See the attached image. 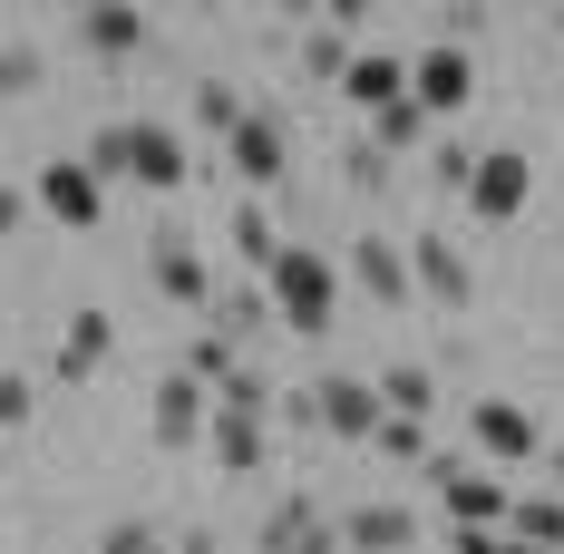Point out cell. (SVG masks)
I'll list each match as a JSON object with an SVG mask.
<instances>
[{
  "instance_id": "1",
  "label": "cell",
  "mask_w": 564,
  "mask_h": 554,
  "mask_svg": "<svg viewBox=\"0 0 564 554\" xmlns=\"http://www.w3.org/2000/svg\"><path fill=\"white\" fill-rule=\"evenodd\" d=\"M263 292H273V312H282L292 340H322L332 312H340V273H332V253H312V243H282L273 273H263Z\"/></svg>"
},
{
  "instance_id": "2",
  "label": "cell",
  "mask_w": 564,
  "mask_h": 554,
  "mask_svg": "<svg viewBox=\"0 0 564 554\" xmlns=\"http://www.w3.org/2000/svg\"><path fill=\"white\" fill-rule=\"evenodd\" d=\"M205 428H215V389L185 380V370H166V380H156V399H147V438L166 447V457H185Z\"/></svg>"
},
{
  "instance_id": "3",
  "label": "cell",
  "mask_w": 564,
  "mask_h": 554,
  "mask_svg": "<svg viewBox=\"0 0 564 554\" xmlns=\"http://www.w3.org/2000/svg\"><path fill=\"white\" fill-rule=\"evenodd\" d=\"M185 175H195V146L156 127V117H127V185H147V195H185Z\"/></svg>"
},
{
  "instance_id": "4",
  "label": "cell",
  "mask_w": 564,
  "mask_h": 554,
  "mask_svg": "<svg viewBox=\"0 0 564 554\" xmlns=\"http://www.w3.org/2000/svg\"><path fill=\"white\" fill-rule=\"evenodd\" d=\"M312 399H322V438L370 447L380 428H390V399H380V380H350V370H332V380H312Z\"/></svg>"
},
{
  "instance_id": "5",
  "label": "cell",
  "mask_w": 564,
  "mask_h": 554,
  "mask_svg": "<svg viewBox=\"0 0 564 554\" xmlns=\"http://www.w3.org/2000/svg\"><path fill=\"white\" fill-rule=\"evenodd\" d=\"M525 195H535V156H525V146H487V156H477V185H467V215L477 224H516Z\"/></svg>"
},
{
  "instance_id": "6",
  "label": "cell",
  "mask_w": 564,
  "mask_h": 554,
  "mask_svg": "<svg viewBox=\"0 0 564 554\" xmlns=\"http://www.w3.org/2000/svg\"><path fill=\"white\" fill-rule=\"evenodd\" d=\"M409 98H419L429 117H457L467 98H477V58L457 50V40H429V50L409 58Z\"/></svg>"
},
{
  "instance_id": "7",
  "label": "cell",
  "mask_w": 564,
  "mask_h": 554,
  "mask_svg": "<svg viewBox=\"0 0 564 554\" xmlns=\"http://www.w3.org/2000/svg\"><path fill=\"white\" fill-rule=\"evenodd\" d=\"M30 195H40V215L68 224V233H88V224L108 215V185H98V166H88V156H58V166H40V185H30Z\"/></svg>"
},
{
  "instance_id": "8",
  "label": "cell",
  "mask_w": 564,
  "mask_h": 554,
  "mask_svg": "<svg viewBox=\"0 0 564 554\" xmlns=\"http://www.w3.org/2000/svg\"><path fill=\"white\" fill-rule=\"evenodd\" d=\"M147 282H156V302H175V312H215V273H205V253L185 233H156L147 243Z\"/></svg>"
},
{
  "instance_id": "9",
  "label": "cell",
  "mask_w": 564,
  "mask_h": 554,
  "mask_svg": "<svg viewBox=\"0 0 564 554\" xmlns=\"http://www.w3.org/2000/svg\"><path fill=\"white\" fill-rule=\"evenodd\" d=\"M350 282H360V302L399 312V302L419 292V273H409V243H390V233H350Z\"/></svg>"
},
{
  "instance_id": "10",
  "label": "cell",
  "mask_w": 564,
  "mask_h": 554,
  "mask_svg": "<svg viewBox=\"0 0 564 554\" xmlns=\"http://www.w3.org/2000/svg\"><path fill=\"white\" fill-rule=\"evenodd\" d=\"M225 156H234V175H243V185H253V195H273L282 175H292V137H282V117H243V127H234L225 137Z\"/></svg>"
},
{
  "instance_id": "11",
  "label": "cell",
  "mask_w": 564,
  "mask_h": 554,
  "mask_svg": "<svg viewBox=\"0 0 564 554\" xmlns=\"http://www.w3.org/2000/svg\"><path fill=\"white\" fill-rule=\"evenodd\" d=\"M409 273H419V292H429L438 312H467V302H477V273H467V253H457L448 233H419V243H409Z\"/></svg>"
},
{
  "instance_id": "12",
  "label": "cell",
  "mask_w": 564,
  "mask_h": 554,
  "mask_svg": "<svg viewBox=\"0 0 564 554\" xmlns=\"http://www.w3.org/2000/svg\"><path fill=\"white\" fill-rule=\"evenodd\" d=\"M467 438L487 447L497 467H525V457H545V438H535V419H525L516 399H477V409H467Z\"/></svg>"
},
{
  "instance_id": "13",
  "label": "cell",
  "mask_w": 564,
  "mask_h": 554,
  "mask_svg": "<svg viewBox=\"0 0 564 554\" xmlns=\"http://www.w3.org/2000/svg\"><path fill=\"white\" fill-rule=\"evenodd\" d=\"M205 447H215V467H225V477H253V467H263V447H273V419H263V409H225V399H215Z\"/></svg>"
},
{
  "instance_id": "14",
  "label": "cell",
  "mask_w": 564,
  "mask_h": 554,
  "mask_svg": "<svg viewBox=\"0 0 564 554\" xmlns=\"http://www.w3.org/2000/svg\"><path fill=\"white\" fill-rule=\"evenodd\" d=\"M332 535H340V554H409L419 545V515L409 506H350Z\"/></svg>"
},
{
  "instance_id": "15",
  "label": "cell",
  "mask_w": 564,
  "mask_h": 554,
  "mask_svg": "<svg viewBox=\"0 0 564 554\" xmlns=\"http://www.w3.org/2000/svg\"><path fill=\"white\" fill-rule=\"evenodd\" d=\"M78 50L137 58V50H147V10H137V0H88V10H78Z\"/></svg>"
},
{
  "instance_id": "16",
  "label": "cell",
  "mask_w": 564,
  "mask_h": 554,
  "mask_svg": "<svg viewBox=\"0 0 564 554\" xmlns=\"http://www.w3.org/2000/svg\"><path fill=\"white\" fill-rule=\"evenodd\" d=\"M108 350H117V322L88 302V312H68V332H58V380H98L108 370Z\"/></svg>"
},
{
  "instance_id": "17",
  "label": "cell",
  "mask_w": 564,
  "mask_h": 554,
  "mask_svg": "<svg viewBox=\"0 0 564 554\" xmlns=\"http://www.w3.org/2000/svg\"><path fill=\"white\" fill-rule=\"evenodd\" d=\"M340 98H350L360 117L399 108V98H409V58H390V50H360V58H350V78H340Z\"/></svg>"
},
{
  "instance_id": "18",
  "label": "cell",
  "mask_w": 564,
  "mask_h": 554,
  "mask_svg": "<svg viewBox=\"0 0 564 554\" xmlns=\"http://www.w3.org/2000/svg\"><path fill=\"white\" fill-rule=\"evenodd\" d=\"M438 506H448V525H507V515H516L507 477H487V467H467L457 487H438Z\"/></svg>"
},
{
  "instance_id": "19",
  "label": "cell",
  "mask_w": 564,
  "mask_h": 554,
  "mask_svg": "<svg viewBox=\"0 0 564 554\" xmlns=\"http://www.w3.org/2000/svg\"><path fill=\"white\" fill-rule=\"evenodd\" d=\"M312 535H332L322 506H312V497H273V506H263V525H253V554H302Z\"/></svg>"
},
{
  "instance_id": "20",
  "label": "cell",
  "mask_w": 564,
  "mask_h": 554,
  "mask_svg": "<svg viewBox=\"0 0 564 554\" xmlns=\"http://www.w3.org/2000/svg\"><path fill=\"white\" fill-rule=\"evenodd\" d=\"M175 370H185V380H205V389H234V380H243V350H234L225 332H195Z\"/></svg>"
},
{
  "instance_id": "21",
  "label": "cell",
  "mask_w": 564,
  "mask_h": 554,
  "mask_svg": "<svg viewBox=\"0 0 564 554\" xmlns=\"http://www.w3.org/2000/svg\"><path fill=\"white\" fill-rule=\"evenodd\" d=\"M507 535H516V545H535V554H564V497H516Z\"/></svg>"
},
{
  "instance_id": "22",
  "label": "cell",
  "mask_w": 564,
  "mask_h": 554,
  "mask_svg": "<svg viewBox=\"0 0 564 554\" xmlns=\"http://www.w3.org/2000/svg\"><path fill=\"white\" fill-rule=\"evenodd\" d=\"M360 137H370L380 156H409V146H429V108H419V98H399V108H380Z\"/></svg>"
},
{
  "instance_id": "23",
  "label": "cell",
  "mask_w": 564,
  "mask_h": 554,
  "mask_svg": "<svg viewBox=\"0 0 564 554\" xmlns=\"http://www.w3.org/2000/svg\"><path fill=\"white\" fill-rule=\"evenodd\" d=\"M263 322H282L273 312V292H215V332L243 350V340H263Z\"/></svg>"
},
{
  "instance_id": "24",
  "label": "cell",
  "mask_w": 564,
  "mask_h": 554,
  "mask_svg": "<svg viewBox=\"0 0 564 554\" xmlns=\"http://www.w3.org/2000/svg\"><path fill=\"white\" fill-rule=\"evenodd\" d=\"M380 399H390V419H429L438 409V370L399 360V370H380Z\"/></svg>"
},
{
  "instance_id": "25",
  "label": "cell",
  "mask_w": 564,
  "mask_h": 554,
  "mask_svg": "<svg viewBox=\"0 0 564 554\" xmlns=\"http://www.w3.org/2000/svg\"><path fill=\"white\" fill-rule=\"evenodd\" d=\"M350 58H360V50H350V30H332V20H312V30H302V78H332V88H340V78H350Z\"/></svg>"
},
{
  "instance_id": "26",
  "label": "cell",
  "mask_w": 564,
  "mask_h": 554,
  "mask_svg": "<svg viewBox=\"0 0 564 554\" xmlns=\"http://www.w3.org/2000/svg\"><path fill=\"white\" fill-rule=\"evenodd\" d=\"M234 253H243L253 273H273L282 233H273V215H263V195H243V205H234Z\"/></svg>"
},
{
  "instance_id": "27",
  "label": "cell",
  "mask_w": 564,
  "mask_h": 554,
  "mask_svg": "<svg viewBox=\"0 0 564 554\" xmlns=\"http://www.w3.org/2000/svg\"><path fill=\"white\" fill-rule=\"evenodd\" d=\"M429 185H438V195H467V185H477V146H467V137H429Z\"/></svg>"
},
{
  "instance_id": "28",
  "label": "cell",
  "mask_w": 564,
  "mask_h": 554,
  "mask_svg": "<svg viewBox=\"0 0 564 554\" xmlns=\"http://www.w3.org/2000/svg\"><path fill=\"white\" fill-rule=\"evenodd\" d=\"M195 117H205L215 137H234L253 108H243V88H234V78H195Z\"/></svg>"
},
{
  "instance_id": "29",
  "label": "cell",
  "mask_w": 564,
  "mask_h": 554,
  "mask_svg": "<svg viewBox=\"0 0 564 554\" xmlns=\"http://www.w3.org/2000/svg\"><path fill=\"white\" fill-rule=\"evenodd\" d=\"M30 88H50V58L30 40H0V98H30Z\"/></svg>"
},
{
  "instance_id": "30",
  "label": "cell",
  "mask_w": 564,
  "mask_h": 554,
  "mask_svg": "<svg viewBox=\"0 0 564 554\" xmlns=\"http://www.w3.org/2000/svg\"><path fill=\"white\" fill-rule=\"evenodd\" d=\"M390 166H399V156H380L370 137H340V175H350L360 195H380V185H390Z\"/></svg>"
},
{
  "instance_id": "31",
  "label": "cell",
  "mask_w": 564,
  "mask_h": 554,
  "mask_svg": "<svg viewBox=\"0 0 564 554\" xmlns=\"http://www.w3.org/2000/svg\"><path fill=\"white\" fill-rule=\"evenodd\" d=\"M370 447H380V457H399V467H429V419H390Z\"/></svg>"
},
{
  "instance_id": "32",
  "label": "cell",
  "mask_w": 564,
  "mask_h": 554,
  "mask_svg": "<svg viewBox=\"0 0 564 554\" xmlns=\"http://www.w3.org/2000/svg\"><path fill=\"white\" fill-rule=\"evenodd\" d=\"M88 166H98V185H108V175H127V117H108V127L88 137Z\"/></svg>"
},
{
  "instance_id": "33",
  "label": "cell",
  "mask_w": 564,
  "mask_h": 554,
  "mask_svg": "<svg viewBox=\"0 0 564 554\" xmlns=\"http://www.w3.org/2000/svg\"><path fill=\"white\" fill-rule=\"evenodd\" d=\"M98 554H175V545L156 535V525H137V515H127V525H108V535H98Z\"/></svg>"
},
{
  "instance_id": "34",
  "label": "cell",
  "mask_w": 564,
  "mask_h": 554,
  "mask_svg": "<svg viewBox=\"0 0 564 554\" xmlns=\"http://www.w3.org/2000/svg\"><path fill=\"white\" fill-rule=\"evenodd\" d=\"M30 419H40V389L10 370V380H0V438H10V428H30Z\"/></svg>"
},
{
  "instance_id": "35",
  "label": "cell",
  "mask_w": 564,
  "mask_h": 554,
  "mask_svg": "<svg viewBox=\"0 0 564 554\" xmlns=\"http://www.w3.org/2000/svg\"><path fill=\"white\" fill-rule=\"evenodd\" d=\"M273 419H282V428H322V399H312V389H282Z\"/></svg>"
},
{
  "instance_id": "36",
  "label": "cell",
  "mask_w": 564,
  "mask_h": 554,
  "mask_svg": "<svg viewBox=\"0 0 564 554\" xmlns=\"http://www.w3.org/2000/svg\"><path fill=\"white\" fill-rule=\"evenodd\" d=\"M30 205H40V195H30V185H0V243H10V233H20V224H30Z\"/></svg>"
},
{
  "instance_id": "37",
  "label": "cell",
  "mask_w": 564,
  "mask_h": 554,
  "mask_svg": "<svg viewBox=\"0 0 564 554\" xmlns=\"http://www.w3.org/2000/svg\"><path fill=\"white\" fill-rule=\"evenodd\" d=\"M438 20H448V40H457V50H467V40L487 30V10H477V0H457V10H438Z\"/></svg>"
},
{
  "instance_id": "38",
  "label": "cell",
  "mask_w": 564,
  "mask_h": 554,
  "mask_svg": "<svg viewBox=\"0 0 564 554\" xmlns=\"http://www.w3.org/2000/svg\"><path fill=\"white\" fill-rule=\"evenodd\" d=\"M175 554H225V535H215V525H185V535H175Z\"/></svg>"
},
{
  "instance_id": "39",
  "label": "cell",
  "mask_w": 564,
  "mask_h": 554,
  "mask_svg": "<svg viewBox=\"0 0 564 554\" xmlns=\"http://www.w3.org/2000/svg\"><path fill=\"white\" fill-rule=\"evenodd\" d=\"M302 554H340V535H312V545H302Z\"/></svg>"
},
{
  "instance_id": "40",
  "label": "cell",
  "mask_w": 564,
  "mask_h": 554,
  "mask_svg": "<svg viewBox=\"0 0 564 554\" xmlns=\"http://www.w3.org/2000/svg\"><path fill=\"white\" fill-rule=\"evenodd\" d=\"M545 467H555V487H564V447H545Z\"/></svg>"
},
{
  "instance_id": "41",
  "label": "cell",
  "mask_w": 564,
  "mask_h": 554,
  "mask_svg": "<svg viewBox=\"0 0 564 554\" xmlns=\"http://www.w3.org/2000/svg\"><path fill=\"white\" fill-rule=\"evenodd\" d=\"M545 20H555V30H564V0H555V10H545Z\"/></svg>"
}]
</instances>
